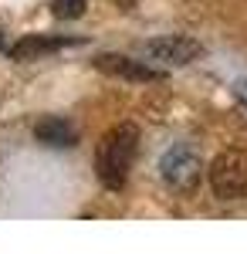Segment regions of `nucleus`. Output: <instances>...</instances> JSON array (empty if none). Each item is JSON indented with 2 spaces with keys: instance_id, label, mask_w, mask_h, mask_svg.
<instances>
[{
  "instance_id": "nucleus-8",
  "label": "nucleus",
  "mask_w": 247,
  "mask_h": 254,
  "mask_svg": "<svg viewBox=\"0 0 247 254\" xmlns=\"http://www.w3.org/2000/svg\"><path fill=\"white\" fill-rule=\"evenodd\" d=\"M88 10V0H51V14L58 20H78Z\"/></svg>"
},
{
  "instance_id": "nucleus-11",
  "label": "nucleus",
  "mask_w": 247,
  "mask_h": 254,
  "mask_svg": "<svg viewBox=\"0 0 247 254\" xmlns=\"http://www.w3.org/2000/svg\"><path fill=\"white\" fill-rule=\"evenodd\" d=\"M0 44H3V34H0Z\"/></svg>"
},
{
  "instance_id": "nucleus-10",
  "label": "nucleus",
  "mask_w": 247,
  "mask_h": 254,
  "mask_svg": "<svg viewBox=\"0 0 247 254\" xmlns=\"http://www.w3.org/2000/svg\"><path fill=\"white\" fill-rule=\"evenodd\" d=\"M119 3H125V7H129V3H132V0H119Z\"/></svg>"
},
{
  "instance_id": "nucleus-1",
  "label": "nucleus",
  "mask_w": 247,
  "mask_h": 254,
  "mask_svg": "<svg viewBox=\"0 0 247 254\" xmlns=\"http://www.w3.org/2000/svg\"><path fill=\"white\" fill-rule=\"evenodd\" d=\"M135 153H139V129H135V122H122L112 132H105L102 142H98V153H95L98 180L109 190H122L125 180H129Z\"/></svg>"
},
{
  "instance_id": "nucleus-7",
  "label": "nucleus",
  "mask_w": 247,
  "mask_h": 254,
  "mask_svg": "<svg viewBox=\"0 0 247 254\" xmlns=\"http://www.w3.org/2000/svg\"><path fill=\"white\" fill-rule=\"evenodd\" d=\"M64 44H78V38H27V41H20V44H14L10 55H14V61H31V58H38V55H44V51L64 48Z\"/></svg>"
},
{
  "instance_id": "nucleus-4",
  "label": "nucleus",
  "mask_w": 247,
  "mask_h": 254,
  "mask_svg": "<svg viewBox=\"0 0 247 254\" xmlns=\"http://www.w3.org/2000/svg\"><path fill=\"white\" fill-rule=\"evenodd\" d=\"M146 55L156 61H166V64H190L193 58L203 55L200 41L183 38V34H170V38H156L146 44Z\"/></svg>"
},
{
  "instance_id": "nucleus-9",
  "label": "nucleus",
  "mask_w": 247,
  "mask_h": 254,
  "mask_svg": "<svg viewBox=\"0 0 247 254\" xmlns=\"http://www.w3.org/2000/svg\"><path fill=\"white\" fill-rule=\"evenodd\" d=\"M234 95H237V98H241V102H244V105H247V78H244V81H237V85H234Z\"/></svg>"
},
{
  "instance_id": "nucleus-6",
  "label": "nucleus",
  "mask_w": 247,
  "mask_h": 254,
  "mask_svg": "<svg viewBox=\"0 0 247 254\" xmlns=\"http://www.w3.org/2000/svg\"><path fill=\"white\" fill-rule=\"evenodd\" d=\"M34 139L44 142V146H58V149H71L78 142V126L68 122V119H58V116H48L41 119L34 126Z\"/></svg>"
},
{
  "instance_id": "nucleus-5",
  "label": "nucleus",
  "mask_w": 247,
  "mask_h": 254,
  "mask_svg": "<svg viewBox=\"0 0 247 254\" xmlns=\"http://www.w3.org/2000/svg\"><path fill=\"white\" fill-rule=\"evenodd\" d=\"M95 68H98V71H109V75L132 78V81H159V78H163V71L146 68V64L125 58V55H98V58H95Z\"/></svg>"
},
{
  "instance_id": "nucleus-3",
  "label": "nucleus",
  "mask_w": 247,
  "mask_h": 254,
  "mask_svg": "<svg viewBox=\"0 0 247 254\" xmlns=\"http://www.w3.org/2000/svg\"><path fill=\"white\" fill-rule=\"evenodd\" d=\"M159 170L163 180L170 183L176 193H193L200 187V176H203V163L193 153L190 146H173L166 156L159 159Z\"/></svg>"
},
{
  "instance_id": "nucleus-2",
  "label": "nucleus",
  "mask_w": 247,
  "mask_h": 254,
  "mask_svg": "<svg viewBox=\"0 0 247 254\" xmlns=\"http://www.w3.org/2000/svg\"><path fill=\"white\" fill-rule=\"evenodd\" d=\"M210 187L217 200H244L247 196V153L227 149L210 163Z\"/></svg>"
}]
</instances>
